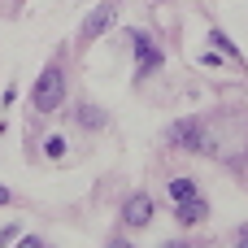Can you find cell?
Instances as JSON below:
<instances>
[{
    "label": "cell",
    "mask_w": 248,
    "mask_h": 248,
    "mask_svg": "<svg viewBox=\"0 0 248 248\" xmlns=\"http://www.w3.org/2000/svg\"><path fill=\"white\" fill-rule=\"evenodd\" d=\"M61 100H65V74H61L57 65H48V70L35 78V87H31V105H35L39 113H52Z\"/></svg>",
    "instance_id": "6da1fadb"
},
{
    "label": "cell",
    "mask_w": 248,
    "mask_h": 248,
    "mask_svg": "<svg viewBox=\"0 0 248 248\" xmlns=\"http://www.w3.org/2000/svg\"><path fill=\"white\" fill-rule=\"evenodd\" d=\"M166 140H170L174 148H183V153H209V140H205V131H201V122H196V118L174 122V126L166 131Z\"/></svg>",
    "instance_id": "7a4b0ae2"
},
{
    "label": "cell",
    "mask_w": 248,
    "mask_h": 248,
    "mask_svg": "<svg viewBox=\"0 0 248 248\" xmlns=\"http://www.w3.org/2000/svg\"><path fill=\"white\" fill-rule=\"evenodd\" d=\"M122 222H126V227H148V222H153V201H148L144 192H135V196L122 205Z\"/></svg>",
    "instance_id": "3957f363"
},
{
    "label": "cell",
    "mask_w": 248,
    "mask_h": 248,
    "mask_svg": "<svg viewBox=\"0 0 248 248\" xmlns=\"http://www.w3.org/2000/svg\"><path fill=\"white\" fill-rule=\"evenodd\" d=\"M113 17H118V13H113V4H100V9H92V13H87V22H83V31H78V35H83V39H100V35L113 26Z\"/></svg>",
    "instance_id": "277c9868"
},
{
    "label": "cell",
    "mask_w": 248,
    "mask_h": 248,
    "mask_svg": "<svg viewBox=\"0 0 248 248\" xmlns=\"http://www.w3.org/2000/svg\"><path fill=\"white\" fill-rule=\"evenodd\" d=\"M131 44H135V57H140V70H157V65H161V52L153 48V39H148V35H131Z\"/></svg>",
    "instance_id": "5b68a950"
},
{
    "label": "cell",
    "mask_w": 248,
    "mask_h": 248,
    "mask_svg": "<svg viewBox=\"0 0 248 248\" xmlns=\"http://www.w3.org/2000/svg\"><path fill=\"white\" fill-rule=\"evenodd\" d=\"M174 209H179V222H187V227H192V222H201V218L209 214V205H205L201 196H192V201H179Z\"/></svg>",
    "instance_id": "8992f818"
},
{
    "label": "cell",
    "mask_w": 248,
    "mask_h": 248,
    "mask_svg": "<svg viewBox=\"0 0 248 248\" xmlns=\"http://www.w3.org/2000/svg\"><path fill=\"white\" fill-rule=\"evenodd\" d=\"M192 196H201L192 179H174V183H170V201H174V205H179V201H192Z\"/></svg>",
    "instance_id": "52a82bcc"
},
{
    "label": "cell",
    "mask_w": 248,
    "mask_h": 248,
    "mask_svg": "<svg viewBox=\"0 0 248 248\" xmlns=\"http://www.w3.org/2000/svg\"><path fill=\"white\" fill-rule=\"evenodd\" d=\"M209 44H218V48H222L227 57H240V48H235V44H231V39H227L222 31H209Z\"/></svg>",
    "instance_id": "ba28073f"
},
{
    "label": "cell",
    "mask_w": 248,
    "mask_h": 248,
    "mask_svg": "<svg viewBox=\"0 0 248 248\" xmlns=\"http://www.w3.org/2000/svg\"><path fill=\"white\" fill-rule=\"evenodd\" d=\"M78 118H83V126H100V122H105L96 105H83V109H78Z\"/></svg>",
    "instance_id": "9c48e42d"
},
{
    "label": "cell",
    "mask_w": 248,
    "mask_h": 248,
    "mask_svg": "<svg viewBox=\"0 0 248 248\" xmlns=\"http://www.w3.org/2000/svg\"><path fill=\"white\" fill-rule=\"evenodd\" d=\"M61 153H65V140L52 135V140H48V157H61Z\"/></svg>",
    "instance_id": "30bf717a"
},
{
    "label": "cell",
    "mask_w": 248,
    "mask_h": 248,
    "mask_svg": "<svg viewBox=\"0 0 248 248\" xmlns=\"http://www.w3.org/2000/svg\"><path fill=\"white\" fill-rule=\"evenodd\" d=\"M17 248H44V244H39V235H26V240H22Z\"/></svg>",
    "instance_id": "8fae6325"
},
{
    "label": "cell",
    "mask_w": 248,
    "mask_h": 248,
    "mask_svg": "<svg viewBox=\"0 0 248 248\" xmlns=\"http://www.w3.org/2000/svg\"><path fill=\"white\" fill-rule=\"evenodd\" d=\"M235 248H248V231H240V240H235Z\"/></svg>",
    "instance_id": "7c38bea8"
},
{
    "label": "cell",
    "mask_w": 248,
    "mask_h": 248,
    "mask_svg": "<svg viewBox=\"0 0 248 248\" xmlns=\"http://www.w3.org/2000/svg\"><path fill=\"white\" fill-rule=\"evenodd\" d=\"M109 248H135V244H126V240H113V244H109Z\"/></svg>",
    "instance_id": "4fadbf2b"
},
{
    "label": "cell",
    "mask_w": 248,
    "mask_h": 248,
    "mask_svg": "<svg viewBox=\"0 0 248 248\" xmlns=\"http://www.w3.org/2000/svg\"><path fill=\"white\" fill-rule=\"evenodd\" d=\"M0 205H9V187H0Z\"/></svg>",
    "instance_id": "5bb4252c"
},
{
    "label": "cell",
    "mask_w": 248,
    "mask_h": 248,
    "mask_svg": "<svg viewBox=\"0 0 248 248\" xmlns=\"http://www.w3.org/2000/svg\"><path fill=\"white\" fill-rule=\"evenodd\" d=\"M166 248H187V244H166Z\"/></svg>",
    "instance_id": "9a60e30c"
}]
</instances>
